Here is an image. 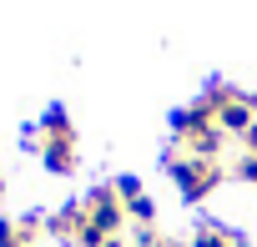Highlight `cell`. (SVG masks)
Instances as JSON below:
<instances>
[{
  "mask_svg": "<svg viewBox=\"0 0 257 247\" xmlns=\"http://www.w3.org/2000/svg\"><path fill=\"white\" fill-rule=\"evenodd\" d=\"M0 247H21V227H16V217H0Z\"/></svg>",
  "mask_w": 257,
  "mask_h": 247,
  "instance_id": "obj_11",
  "label": "cell"
},
{
  "mask_svg": "<svg viewBox=\"0 0 257 247\" xmlns=\"http://www.w3.org/2000/svg\"><path fill=\"white\" fill-rule=\"evenodd\" d=\"M21 247H36V242H21Z\"/></svg>",
  "mask_w": 257,
  "mask_h": 247,
  "instance_id": "obj_15",
  "label": "cell"
},
{
  "mask_svg": "<svg viewBox=\"0 0 257 247\" xmlns=\"http://www.w3.org/2000/svg\"><path fill=\"white\" fill-rule=\"evenodd\" d=\"M101 247H126V242H121V237H111V242H101Z\"/></svg>",
  "mask_w": 257,
  "mask_h": 247,
  "instance_id": "obj_13",
  "label": "cell"
},
{
  "mask_svg": "<svg viewBox=\"0 0 257 247\" xmlns=\"http://www.w3.org/2000/svg\"><path fill=\"white\" fill-rule=\"evenodd\" d=\"M0 192H6V182H0Z\"/></svg>",
  "mask_w": 257,
  "mask_h": 247,
  "instance_id": "obj_16",
  "label": "cell"
},
{
  "mask_svg": "<svg viewBox=\"0 0 257 247\" xmlns=\"http://www.w3.org/2000/svg\"><path fill=\"white\" fill-rule=\"evenodd\" d=\"M36 132H41V142H51V137H76V127H71V116H66V106H61V101H51V106L41 111Z\"/></svg>",
  "mask_w": 257,
  "mask_h": 247,
  "instance_id": "obj_5",
  "label": "cell"
},
{
  "mask_svg": "<svg viewBox=\"0 0 257 247\" xmlns=\"http://www.w3.org/2000/svg\"><path fill=\"white\" fill-rule=\"evenodd\" d=\"M252 121H257V116H252L247 96H237L232 106H222V111H217V127H222V137H237V142L252 132Z\"/></svg>",
  "mask_w": 257,
  "mask_h": 247,
  "instance_id": "obj_4",
  "label": "cell"
},
{
  "mask_svg": "<svg viewBox=\"0 0 257 247\" xmlns=\"http://www.w3.org/2000/svg\"><path fill=\"white\" fill-rule=\"evenodd\" d=\"M126 217H137L142 227H152V222H157V202L142 192V197H132V202H126Z\"/></svg>",
  "mask_w": 257,
  "mask_h": 247,
  "instance_id": "obj_8",
  "label": "cell"
},
{
  "mask_svg": "<svg viewBox=\"0 0 257 247\" xmlns=\"http://www.w3.org/2000/svg\"><path fill=\"white\" fill-rule=\"evenodd\" d=\"M242 152H247V157H257V121H252V132L242 137Z\"/></svg>",
  "mask_w": 257,
  "mask_h": 247,
  "instance_id": "obj_12",
  "label": "cell"
},
{
  "mask_svg": "<svg viewBox=\"0 0 257 247\" xmlns=\"http://www.w3.org/2000/svg\"><path fill=\"white\" fill-rule=\"evenodd\" d=\"M232 177H237V182H252V187H257V157H247V152H242V157H237V167H232Z\"/></svg>",
  "mask_w": 257,
  "mask_h": 247,
  "instance_id": "obj_10",
  "label": "cell"
},
{
  "mask_svg": "<svg viewBox=\"0 0 257 247\" xmlns=\"http://www.w3.org/2000/svg\"><path fill=\"white\" fill-rule=\"evenodd\" d=\"M162 167H167V177L177 182L182 202H207V197L217 192V182H222V162H212V157H192V152H182L177 142L167 147Z\"/></svg>",
  "mask_w": 257,
  "mask_h": 247,
  "instance_id": "obj_1",
  "label": "cell"
},
{
  "mask_svg": "<svg viewBox=\"0 0 257 247\" xmlns=\"http://www.w3.org/2000/svg\"><path fill=\"white\" fill-rule=\"evenodd\" d=\"M41 167L56 172V177H71V172H76V137H51V142H41Z\"/></svg>",
  "mask_w": 257,
  "mask_h": 247,
  "instance_id": "obj_3",
  "label": "cell"
},
{
  "mask_svg": "<svg viewBox=\"0 0 257 247\" xmlns=\"http://www.w3.org/2000/svg\"><path fill=\"white\" fill-rule=\"evenodd\" d=\"M111 187H116V197H121V202H132V197H142V177H132V172H126V177H116Z\"/></svg>",
  "mask_w": 257,
  "mask_h": 247,
  "instance_id": "obj_9",
  "label": "cell"
},
{
  "mask_svg": "<svg viewBox=\"0 0 257 247\" xmlns=\"http://www.w3.org/2000/svg\"><path fill=\"white\" fill-rule=\"evenodd\" d=\"M81 227H86V202H66V207H56V212L46 217V232H51L56 242H66V247H76Z\"/></svg>",
  "mask_w": 257,
  "mask_h": 247,
  "instance_id": "obj_2",
  "label": "cell"
},
{
  "mask_svg": "<svg viewBox=\"0 0 257 247\" xmlns=\"http://www.w3.org/2000/svg\"><path fill=\"white\" fill-rule=\"evenodd\" d=\"M247 106H252V116H257V91H252V96H247Z\"/></svg>",
  "mask_w": 257,
  "mask_h": 247,
  "instance_id": "obj_14",
  "label": "cell"
},
{
  "mask_svg": "<svg viewBox=\"0 0 257 247\" xmlns=\"http://www.w3.org/2000/svg\"><path fill=\"white\" fill-rule=\"evenodd\" d=\"M242 247H247V242H242Z\"/></svg>",
  "mask_w": 257,
  "mask_h": 247,
  "instance_id": "obj_17",
  "label": "cell"
},
{
  "mask_svg": "<svg viewBox=\"0 0 257 247\" xmlns=\"http://www.w3.org/2000/svg\"><path fill=\"white\" fill-rule=\"evenodd\" d=\"M237 96H242V91H232V86H227V81H207V91H202V96H197V106H207V111H212V116H217V111H222V106H232V101H237Z\"/></svg>",
  "mask_w": 257,
  "mask_h": 247,
  "instance_id": "obj_7",
  "label": "cell"
},
{
  "mask_svg": "<svg viewBox=\"0 0 257 247\" xmlns=\"http://www.w3.org/2000/svg\"><path fill=\"white\" fill-rule=\"evenodd\" d=\"M187 247H242V237H237L232 227H222V222H202Z\"/></svg>",
  "mask_w": 257,
  "mask_h": 247,
  "instance_id": "obj_6",
  "label": "cell"
}]
</instances>
